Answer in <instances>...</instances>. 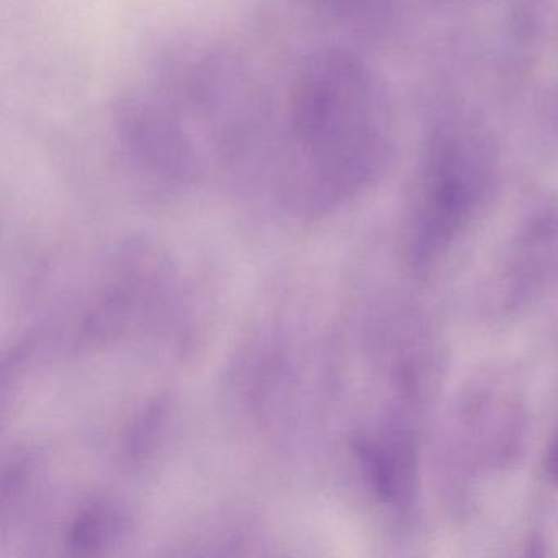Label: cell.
Wrapping results in <instances>:
<instances>
[{
  "label": "cell",
  "mask_w": 558,
  "mask_h": 558,
  "mask_svg": "<svg viewBox=\"0 0 558 558\" xmlns=\"http://www.w3.org/2000/svg\"><path fill=\"white\" fill-rule=\"evenodd\" d=\"M391 135L390 106L371 66L345 48H318L270 96L243 172L269 175L296 205L328 208L381 174Z\"/></svg>",
  "instance_id": "6da1fadb"
},
{
  "label": "cell",
  "mask_w": 558,
  "mask_h": 558,
  "mask_svg": "<svg viewBox=\"0 0 558 558\" xmlns=\"http://www.w3.org/2000/svg\"><path fill=\"white\" fill-rule=\"evenodd\" d=\"M548 469L551 475L558 482V436L555 439L554 447H551L550 459H548Z\"/></svg>",
  "instance_id": "277c9868"
},
{
  "label": "cell",
  "mask_w": 558,
  "mask_h": 558,
  "mask_svg": "<svg viewBox=\"0 0 558 558\" xmlns=\"http://www.w3.org/2000/svg\"><path fill=\"white\" fill-rule=\"evenodd\" d=\"M496 151L489 136L469 120H446L426 146L413 218L414 259L427 264L452 243L492 192Z\"/></svg>",
  "instance_id": "7a4b0ae2"
},
{
  "label": "cell",
  "mask_w": 558,
  "mask_h": 558,
  "mask_svg": "<svg viewBox=\"0 0 558 558\" xmlns=\"http://www.w3.org/2000/svg\"><path fill=\"white\" fill-rule=\"evenodd\" d=\"M109 120L113 153L146 184L182 187L210 159L182 104L151 73L117 96Z\"/></svg>",
  "instance_id": "3957f363"
}]
</instances>
